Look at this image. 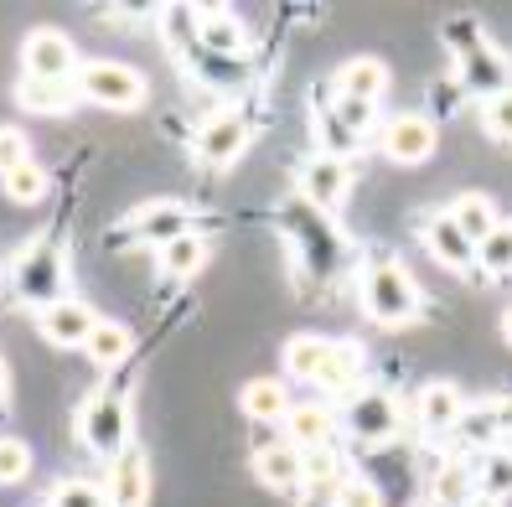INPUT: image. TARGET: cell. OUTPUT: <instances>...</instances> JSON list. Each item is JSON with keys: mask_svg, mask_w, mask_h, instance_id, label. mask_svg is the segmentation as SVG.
Segmentation results:
<instances>
[{"mask_svg": "<svg viewBox=\"0 0 512 507\" xmlns=\"http://www.w3.org/2000/svg\"><path fill=\"white\" fill-rule=\"evenodd\" d=\"M331 476H337V456H331V445L300 451V482H331Z\"/></svg>", "mask_w": 512, "mask_h": 507, "instance_id": "33", "label": "cell"}, {"mask_svg": "<svg viewBox=\"0 0 512 507\" xmlns=\"http://www.w3.org/2000/svg\"><path fill=\"white\" fill-rule=\"evenodd\" d=\"M435 497H440L445 507H461V502L471 497V476H466L461 466H445L440 482H435Z\"/></svg>", "mask_w": 512, "mask_h": 507, "instance_id": "35", "label": "cell"}, {"mask_svg": "<svg viewBox=\"0 0 512 507\" xmlns=\"http://www.w3.org/2000/svg\"><path fill=\"white\" fill-rule=\"evenodd\" d=\"M156 254H161V270L166 275L187 280V275H197L202 264H207V238L202 233H182V238H171L166 249H156Z\"/></svg>", "mask_w": 512, "mask_h": 507, "instance_id": "23", "label": "cell"}, {"mask_svg": "<svg viewBox=\"0 0 512 507\" xmlns=\"http://www.w3.org/2000/svg\"><path fill=\"white\" fill-rule=\"evenodd\" d=\"M383 88H388V68L378 63V57H352V63H342V73H337V99L373 104Z\"/></svg>", "mask_w": 512, "mask_h": 507, "instance_id": "14", "label": "cell"}, {"mask_svg": "<svg viewBox=\"0 0 512 507\" xmlns=\"http://www.w3.org/2000/svg\"><path fill=\"white\" fill-rule=\"evenodd\" d=\"M254 476L264 487H295L300 482V451L290 440H275V445H264V451L254 456Z\"/></svg>", "mask_w": 512, "mask_h": 507, "instance_id": "20", "label": "cell"}, {"mask_svg": "<svg viewBox=\"0 0 512 507\" xmlns=\"http://www.w3.org/2000/svg\"><path fill=\"white\" fill-rule=\"evenodd\" d=\"M326 337H290L285 342V368H290V378H316V368H321V357H326Z\"/></svg>", "mask_w": 512, "mask_h": 507, "instance_id": "25", "label": "cell"}, {"mask_svg": "<svg viewBox=\"0 0 512 507\" xmlns=\"http://www.w3.org/2000/svg\"><path fill=\"white\" fill-rule=\"evenodd\" d=\"M238 409L249 414V420H285L290 414V389L280 378H249L244 389H238Z\"/></svg>", "mask_w": 512, "mask_h": 507, "instance_id": "15", "label": "cell"}, {"mask_svg": "<svg viewBox=\"0 0 512 507\" xmlns=\"http://www.w3.org/2000/svg\"><path fill=\"white\" fill-rule=\"evenodd\" d=\"M476 482H481L487 497H512V456H487Z\"/></svg>", "mask_w": 512, "mask_h": 507, "instance_id": "30", "label": "cell"}, {"mask_svg": "<svg viewBox=\"0 0 512 507\" xmlns=\"http://www.w3.org/2000/svg\"><path fill=\"white\" fill-rule=\"evenodd\" d=\"M94 326H99V316L88 311L83 301H52V306L37 311V332H42L52 347H83Z\"/></svg>", "mask_w": 512, "mask_h": 507, "instance_id": "9", "label": "cell"}, {"mask_svg": "<svg viewBox=\"0 0 512 507\" xmlns=\"http://www.w3.org/2000/svg\"><path fill=\"white\" fill-rule=\"evenodd\" d=\"M450 223H456L471 244H481L492 228H497V207H492V197H481V192H461L456 202H450V213H445Z\"/></svg>", "mask_w": 512, "mask_h": 507, "instance_id": "18", "label": "cell"}, {"mask_svg": "<svg viewBox=\"0 0 512 507\" xmlns=\"http://www.w3.org/2000/svg\"><path fill=\"white\" fill-rule=\"evenodd\" d=\"M481 119H487V135H497V140H512V88L492 94V99H487V109H481Z\"/></svg>", "mask_w": 512, "mask_h": 507, "instance_id": "32", "label": "cell"}, {"mask_svg": "<svg viewBox=\"0 0 512 507\" xmlns=\"http://www.w3.org/2000/svg\"><path fill=\"white\" fill-rule=\"evenodd\" d=\"M244 145H249V119L238 114V109L213 114V119L197 130V161L213 166V171H223V166H233L238 156H244Z\"/></svg>", "mask_w": 512, "mask_h": 507, "instance_id": "6", "label": "cell"}, {"mask_svg": "<svg viewBox=\"0 0 512 507\" xmlns=\"http://www.w3.org/2000/svg\"><path fill=\"white\" fill-rule=\"evenodd\" d=\"M285 425H290V445H295V451H316V445H331V414H326L321 404H290Z\"/></svg>", "mask_w": 512, "mask_h": 507, "instance_id": "19", "label": "cell"}, {"mask_svg": "<svg viewBox=\"0 0 512 507\" xmlns=\"http://www.w3.org/2000/svg\"><path fill=\"white\" fill-rule=\"evenodd\" d=\"M21 68H26V78H37V83H73L78 78V52H73V42L57 32V26H37V32L26 37V47H21Z\"/></svg>", "mask_w": 512, "mask_h": 507, "instance_id": "5", "label": "cell"}, {"mask_svg": "<svg viewBox=\"0 0 512 507\" xmlns=\"http://www.w3.org/2000/svg\"><path fill=\"white\" fill-rule=\"evenodd\" d=\"M47 507H109V492L99 482H63Z\"/></svg>", "mask_w": 512, "mask_h": 507, "instance_id": "29", "label": "cell"}, {"mask_svg": "<svg viewBox=\"0 0 512 507\" xmlns=\"http://www.w3.org/2000/svg\"><path fill=\"white\" fill-rule=\"evenodd\" d=\"M502 342L512 347V306H507V316H502Z\"/></svg>", "mask_w": 512, "mask_h": 507, "instance_id": "38", "label": "cell"}, {"mask_svg": "<svg viewBox=\"0 0 512 507\" xmlns=\"http://www.w3.org/2000/svg\"><path fill=\"white\" fill-rule=\"evenodd\" d=\"M337 507H383V492L373 482H357L352 476V482L337 487Z\"/></svg>", "mask_w": 512, "mask_h": 507, "instance_id": "36", "label": "cell"}, {"mask_svg": "<svg viewBox=\"0 0 512 507\" xmlns=\"http://www.w3.org/2000/svg\"><path fill=\"white\" fill-rule=\"evenodd\" d=\"M26 471H32V445L16 435H0V487L26 482Z\"/></svg>", "mask_w": 512, "mask_h": 507, "instance_id": "27", "label": "cell"}, {"mask_svg": "<svg viewBox=\"0 0 512 507\" xmlns=\"http://www.w3.org/2000/svg\"><path fill=\"white\" fill-rule=\"evenodd\" d=\"M383 156L399 166H419L435 156V119L430 114H394L383 125Z\"/></svg>", "mask_w": 512, "mask_h": 507, "instance_id": "7", "label": "cell"}, {"mask_svg": "<svg viewBox=\"0 0 512 507\" xmlns=\"http://www.w3.org/2000/svg\"><path fill=\"white\" fill-rule=\"evenodd\" d=\"M357 373H363V352H357V342H331L311 383L316 389H331V394H347L357 383Z\"/></svg>", "mask_w": 512, "mask_h": 507, "instance_id": "17", "label": "cell"}, {"mask_svg": "<svg viewBox=\"0 0 512 507\" xmlns=\"http://www.w3.org/2000/svg\"><path fill=\"white\" fill-rule=\"evenodd\" d=\"M331 114H337V125H347L357 140H363L373 130V104H357V99H337L331 104Z\"/></svg>", "mask_w": 512, "mask_h": 507, "instance_id": "34", "label": "cell"}, {"mask_svg": "<svg viewBox=\"0 0 512 507\" xmlns=\"http://www.w3.org/2000/svg\"><path fill=\"white\" fill-rule=\"evenodd\" d=\"M78 430L88 440V451L104 456V461H119L130 451V430H135V414H130V394L125 389H104L88 399V409L78 414Z\"/></svg>", "mask_w": 512, "mask_h": 507, "instance_id": "1", "label": "cell"}, {"mask_svg": "<svg viewBox=\"0 0 512 507\" xmlns=\"http://www.w3.org/2000/svg\"><path fill=\"white\" fill-rule=\"evenodd\" d=\"M476 264H481V270H492V275L512 270V223H497L487 238H481V244H476Z\"/></svg>", "mask_w": 512, "mask_h": 507, "instance_id": "26", "label": "cell"}, {"mask_svg": "<svg viewBox=\"0 0 512 507\" xmlns=\"http://www.w3.org/2000/svg\"><path fill=\"white\" fill-rule=\"evenodd\" d=\"M73 94H78L73 83H37V78H26V73L16 83V104L32 109V114H68L73 109Z\"/></svg>", "mask_w": 512, "mask_h": 507, "instance_id": "21", "label": "cell"}, {"mask_svg": "<svg viewBox=\"0 0 512 507\" xmlns=\"http://www.w3.org/2000/svg\"><path fill=\"white\" fill-rule=\"evenodd\" d=\"M73 88H78V99L99 104V109H125V114H130V109L145 104V78H140L130 63H114V57L83 63L78 78H73Z\"/></svg>", "mask_w": 512, "mask_h": 507, "instance_id": "2", "label": "cell"}, {"mask_svg": "<svg viewBox=\"0 0 512 507\" xmlns=\"http://www.w3.org/2000/svg\"><path fill=\"white\" fill-rule=\"evenodd\" d=\"M414 409H419V425L425 430H450L466 414V399H461L456 383H425L419 399H414Z\"/></svg>", "mask_w": 512, "mask_h": 507, "instance_id": "13", "label": "cell"}, {"mask_svg": "<svg viewBox=\"0 0 512 507\" xmlns=\"http://www.w3.org/2000/svg\"><path fill=\"white\" fill-rule=\"evenodd\" d=\"M347 430L357 435V440H388L399 430V404H394V394H383V389H368V394H352L347 399Z\"/></svg>", "mask_w": 512, "mask_h": 507, "instance_id": "8", "label": "cell"}, {"mask_svg": "<svg viewBox=\"0 0 512 507\" xmlns=\"http://www.w3.org/2000/svg\"><path fill=\"white\" fill-rule=\"evenodd\" d=\"M104 492H109V507H145L150 502V466H145V456L135 451V445L109 466V487Z\"/></svg>", "mask_w": 512, "mask_h": 507, "instance_id": "11", "label": "cell"}, {"mask_svg": "<svg viewBox=\"0 0 512 507\" xmlns=\"http://www.w3.org/2000/svg\"><path fill=\"white\" fill-rule=\"evenodd\" d=\"M6 192H11L16 202H42V197H47V171H42L37 161H26L21 171L6 176Z\"/></svg>", "mask_w": 512, "mask_h": 507, "instance_id": "28", "label": "cell"}, {"mask_svg": "<svg viewBox=\"0 0 512 507\" xmlns=\"http://www.w3.org/2000/svg\"><path fill=\"white\" fill-rule=\"evenodd\" d=\"M425 249H430L440 264H450V270H466V264H476V244H471V238L450 223L445 213L425 223Z\"/></svg>", "mask_w": 512, "mask_h": 507, "instance_id": "16", "label": "cell"}, {"mask_svg": "<svg viewBox=\"0 0 512 507\" xmlns=\"http://www.w3.org/2000/svg\"><path fill=\"white\" fill-rule=\"evenodd\" d=\"M130 233L140 238V244H156V249H166L171 238L192 233V213H187L182 202H150V207H140V213L130 218Z\"/></svg>", "mask_w": 512, "mask_h": 507, "instance_id": "10", "label": "cell"}, {"mask_svg": "<svg viewBox=\"0 0 512 507\" xmlns=\"http://www.w3.org/2000/svg\"><path fill=\"white\" fill-rule=\"evenodd\" d=\"M130 347H135L130 326H119V321H104V316H99V326H94V332H88V342H83V352L94 357L99 368H114V363H125V357H130Z\"/></svg>", "mask_w": 512, "mask_h": 507, "instance_id": "22", "label": "cell"}, {"mask_svg": "<svg viewBox=\"0 0 512 507\" xmlns=\"http://www.w3.org/2000/svg\"><path fill=\"white\" fill-rule=\"evenodd\" d=\"M11 285H16V295H21L26 306H52V301H63V285H68L63 254L37 238V244L11 264Z\"/></svg>", "mask_w": 512, "mask_h": 507, "instance_id": "4", "label": "cell"}, {"mask_svg": "<svg viewBox=\"0 0 512 507\" xmlns=\"http://www.w3.org/2000/svg\"><path fill=\"white\" fill-rule=\"evenodd\" d=\"M363 306L378 326H409L419 316V290L399 264H373L363 275Z\"/></svg>", "mask_w": 512, "mask_h": 507, "instance_id": "3", "label": "cell"}, {"mask_svg": "<svg viewBox=\"0 0 512 507\" xmlns=\"http://www.w3.org/2000/svg\"><path fill=\"white\" fill-rule=\"evenodd\" d=\"M197 37H202V47H207V52H223V57H233L238 47H244V26H238L228 11H202V21H197Z\"/></svg>", "mask_w": 512, "mask_h": 507, "instance_id": "24", "label": "cell"}, {"mask_svg": "<svg viewBox=\"0 0 512 507\" xmlns=\"http://www.w3.org/2000/svg\"><path fill=\"white\" fill-rule=\"evenodd\" d=\"M6 389H11V378H6V363H0V409L11 404V394H6Z\"/></svg>", "mask_w": 512, "mask_h": 507, "instance_id": "37", "label": "cell"}, {"mask_svg": "<svg viewBox=\"0 0 512 507\" xmlns=\"http://www.w3.org/2000/svg\"><path fill=\"white\" fill-rule=\"evenodd\" d=\"M26 161H32V151H26V135L11 130V125H0V182H6L11 171H21Z\"/></svg>", "mask_w": 512, "mask_h": 507, "instance_id": "31", "label": "cell"}, {"mask_svg": "<svg viewBox=\"0 0 512 507\" xmlns=\"http://www.w3.org/2000/svg\"><path fill=\"white\" fill-rule=\"evenodd\" d=\"M300 197L316 207H337L347 197V166L337 156H311L300 166Z\"/></svg>", "mask_w": 512, "mask_h": 507, "instance_id": "12", "label": "cell"}]
</instances>
